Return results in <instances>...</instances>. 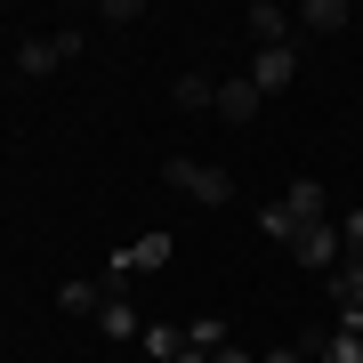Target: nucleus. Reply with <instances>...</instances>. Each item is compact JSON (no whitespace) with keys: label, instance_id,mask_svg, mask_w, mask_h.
Listing matches in <instances>:
<instances>
[{"label":"nucleus","instance_id":"obj_7","mask_svg":"<svg viewBox=\"0 0 363 363\" xmlns=\"http://www.w3.org/2000/svg\"><path fill=\"white\" fill-rule=\"evenodd\" d=\"M259 105H267V97H259V81H250V73H234V81H218V121H234V130H242V121L259 113Z\"/></svg>","mask_w":363,"mask_h":363},{"label":"nucleus","instance_id":"obj_11","mask_svg":"<svg viewBox=\"0 0 363 363\" xmlns=\"http://www.w3.org/2000/svg\"><path fill=\"white\" fill-rule=\"evenodd\" d=\"M138 347H145V355H154V363H178L186 347H194V339H186L178 323H145V339H138Z\"/></svg>","mask_w":363,"mask_h":363},{"label":"nucleus","instance_id":"obj_1","mask_svg":"<svg viewBox=\"0 0 363 363\" xmlns=\"http://www.w3.org/2000/svg\"><path fill=\"white\" fill-rule=\"evenodd\" d=\"M162 178L178 186L186 202H202V210H226V202H234V178H226L218 162H202V154H169V162H162Z\"/></svg>","mask_w":363,"mask_h":363},{"label":"nucleus","instance_id":"obj_3","mask_svg":"<svg viewBox=\"0 0 363 363\" xmlns=\"http://www.w3.org/2000/svg\"><path fill=\"white\" fill-rule=\"evenodd\" d=\"M291 259L307 267V274H331L339 259H347V242H339V218H315V226H298V242H291Z\"/></svg>","mask_w":363,"mask_h":363},{"label":"nucleus","instance_id":"obj_15","mask_svg":"<svg viewBox=\"0 0 363 363\" xmlns=\"http://www.w3.org/2000/svg\"><path fill=\"white\" fill-rule=\"evenodd\" d=\"M57 307L65 315H97L105 298H97V283H57Z\"/></svg>","mask_w":363,"mask_h":363},{"label":"nucleus","instance_id":"obj_13","mask_svg":"<svg viewBox=\"0 0 363 363\" xmlns=\"http://www.w3.org/2000/svg\"><path fill=\"white\" fill-rule=\"evenodd\" d=\"M259 234H267V242H283V250L298 242V218H291V202H283V194H274V202L259 210Z\"/></svg>","mask_w":363,"mask_h":363},{"label":"nucleus","instance_id":"obj_2","mask_svg":"<svg viewBox=\"0 0 363 363\" xmlns=\"http://www.w3.org/2000/svg\"><path fill=\"white\" fill-rule=\"evenodd\" d=\"M169 267V234H138V242L113 250V267H105V291H121L130 274H162Z\"/></svg>","mask_w":363,"mask_h":363},{"label":"nucleus","instance_id":"obj_21","mask_svg":"<svg viewBox=\"0 0 363 363\" xmlns=\"http://www.w3.org/2000/svg\"><path fill=\"white\" fill-rule=\"evenodd\" d=\"M178 363H210V355H202V347H186V355H178Z\"/></svg>","mask_w":363,"mask_h":363},{"label":"nucleus","instance_id":"obj_6","mask_svg":"<svg viewBox=\"0 0 363 363\" xmlns=\"http://www.w3.org/2000/svg\"><path fill=\"white\" fill-rule=\"evenodd\" d=\"M250 81H259V97L291 89V81H298V49H291V40H283V49H259V57H250Z\"/></svg>","mask_w":363,"mask_h":363},{"label":"nucleus","instance_id":"obj_5","mask_svg":"<svg viewBox=\"0 0 363 363\" xmlns=\"http://www.w3.org/2000/svg\"><path fill=\"white\" fill-rule=\"evenodd\" d=\"M242 40H250V49H283V40H291V16L274 9V0H250V9H242Z\"/></svg>","mask_w":363,"mask_h":363},{"label":"nucleus","instance_id":"obj_20","mask_svg":"<svg viewBox=\"0 0 363 363\" xmlns=\"http://www.w3.org/2000/svg\"><path fill=\"white\" fill-rule=\"evenodd\" d=\"M210 363H250V355H242V347H218V355H210Z\"/></svg>","mask_w":363,"mask_h":363},{"label":"nucleus","instance_id":"obj_16","mask_svg":"<svg viewBox=\"0 0 363 363\" xmlns=\"http://www.w3.org/2000/svg\"><path fill=\"white\" fill-rule=\"evenodd\" d=\"M186 339H194V347L210 355V347H218V339H226V323H218V315H194V323H186Z\"/></svg>","mask_w":363,"mask_h":363},{"label":"nucleus","instance_id":"obj_19","mask_svg":"<svg viewBox=\"0 0 363 363\" xmlns=\"http://www.w3.org/2000/svg\"><path fill=\"white\" fill-rule=\"evenodd\" d=\"M259 363H307V347H267Z\"/></svg>","mask_w":363,"mask_h":363},{"label":"nucleus","instance_id":"obj_17","mask_svg":"<svg viewBox=\"0 0 363 363\" xmlns=\"http://www.w3.org/2000/svg\"><path fill=\"white\" fill-rule=\"evenodd\" d=\"M138 16H145V0H105L97 25H138Z\"/></svg>","mask_w":363,"mask_h":363},{"label":"nucleus","instance_id":"obj_4","mask_svg":"<svg viewBox=\"0 0 363 363\" xmlns=\"http://www.w3.org/2000/svg\"><path fill=\"white\" fill-rule=\"evenodd\" d=\"M73 57H81V33L65 25V33H49V40H25V49H16V73H57V65H73Z\"/></svg>","mask_w":363,"mask_h":363},{"label":"nucleus","instance_id":"obj_9","mask_svg":"<svg viewBox=\"0 0 363 363\" xmlns=\"http://www.w3.org/2000/svg\"><path fill=\"white\" fill-rule=\"evenodd\" d=\"M97 331H105V339H145L138 307H130V298H121V291H105V307H97Z\"/></svg>","mask_w":363,"mask_h":363},{"label":"nucleus","instance_id":"obj_12","mask_svg":"<svg viewBox=\"0 0 363 363\" xmlns=\"http://www.w3.org/2000/svg\"><path fill=\"white\" fill-rule=\"evenodd\" d=\"M283 202H291V218H298V226H315V218H323V210H331V194H323V186H315V178H298V186H291Z\"/></svg>","mask_w":363,"mask_h":363},{"label":"nucleus","instance_id":"obj_8","mask_svg":"<svg viewBox=\"0 0 363 363\" xmlns=\"http://www.w3.org/2000/svg\"><path fill=\"white\" fill-rule=\"evenodd\" d=\"M298 25H307L315 40H331V33L355 25V9H347V0H307V9H298Z\"/></svg>","mask_w":363,"mask_h":363},{"label":"nucleus","instance_id":"obj_18","mask_svg":"<svg viewBox=\"0 0 363 363\" xmlns=\"http://www.w3.org/2000/svg\"><path fill=\"white\" fill-rule=\"evenodd\" d=\"M339 242H347V250H363V210H347V218H339Z\"/></svg>","mask_w":363,"mask_h":363},{"label":"nucleus","instance_id":"obj_14","mask_svg":"<svg viewBox=\"0 0 363 363\" xmlns=\"http://www.w3.org/2000/svg\"><path fill=\"white\" fill-rule=\"evenodd\" d=\"M315 363H363V339H355V331H331V339H315Z\"/></svg>","mask_w":363,"mask_h":363},{"label":"nucleus","instance_id":"obj_10","mask_svg":"<svg viewBox=\"0 0 363 363\" xmlns=\"http://www.w3.org/2000/svg\"><path fill=\"white\" fill-rule=\"evenodd\" d=\"M169 97H178V113H218V81H210V73H186Z\"/></svg>","mask_w":363,"mask_h":363}]
</instances>
